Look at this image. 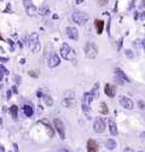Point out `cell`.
<instances>
[{"mask_svg":"<svg viewBox=\"0 0 145 152\" xmlns=\"http://www.w3.org/2000/svg\"><path fill=\"white\" fill-rule=\"evenodd\" d=\"M28 46L33 53H38L40 51V41L38 33H31L28 37Z\"/></svg>","mask_w":145,"mask_h":152,"instance_id":"1","label":"cell"},{"mask_svg":"<svg viewBox=\"0 0 145 152\" xmlns=\"http://www.w3.org/2000/svg\"><path fill=\"white\" fill-rule=\"evenodd\" d=\"M85 54L87 58L89 59H94L97 58V56H98V46L93 42H87L85 45Z\"/></svg>","mask_w":145,"mask_h":152,"instance_id":"2","label":"cell"},{"mask_svg":"<svg viewBox=\"0 0 145 152\" xmlns=\"http://www.w3.org/2000/svg\"><path fill=\"white\" fill-rule=\"evenodd\" d=\"M71 20L74 21L75 23L80 24V26H85V24L88 22L89 17H88V15H86L85 12H81V11H75L74 13L71 15Z\"/></svg>","mask_w":145,"mask_h":152,"instance_id":"3","label":"cell"},{"mask_svg":"<svg viewBox=\"0 0 145 152\" xmlns=\"http://www.w3.org/2000/svg\"><path fill=\"white\" fill-rule=\"evenodd\" d=\"M75 104H76L75 94L72 93V92L65 93V97H64L63 100H62V105H63L64 107H72V106H75Z\"/></svg>","mask_w":145,"mask_h":152,"instance_id":"4","label":"cell"},{"mask_svg":"<svg viewBox=\"0 0 145 152\" xmlns=\"http://www.w3.org/2000/svg\"><path fill=\"white\" fill-rule=\"evenodd\" d=\"M61 56L64 59L71 61V59H74V51L71 50V47L68 44H63L61 46Z\"/></svg>","mask_w":145,"mask_h":152,"instance_id":"5","label":"cell"},{"mask_svg":"<svg viewBox=\"0 0 145 152\" xmlns=\"http://www.w3.org/2000/svg\"><path fill=\"white\" fill-rule=\"evenodd\" d=\"M23 5H24V9H26V12L28 16L33 17L38 13V10H36L35 5L33 4L31 0H23Z\"/></svg>","mask_w":145,"mask_h":152,"instance_id":"6","label":"cell"},{"mask_svg":"<svg viewBox=\"0 0 145 152\" xmlns=\"http://www.w3.org/2000/svg\"><path fill=\"white\" fill-rule=\"evenodd\" d=\"M53 124H54V128H56V130L58 132V134H59L61 139L64 140V139H65V128H64V124H63L62 120H59V118H54Z\"/></svg>","mask_w":145,"mask_h":152,"instance_id":"7","label":"cell"},{"mask_svg":"<svg viewBox=\"0 0 145 152\" xmlns=\"http://www.w3.org/2000/svg\"><path fill=\"white\" fill-rule=\"evenodd\" d=\"M106 128V124H105V121L103 118H96L94 123H93V130L96 133H103Z\"/></svg>","mask_w":145,"mask_h":152,"instance_id":"8","label":"cell"},{"mask_svg":"<svg viewBox=\"0 0 145 152\" xmlns=\"http://www.w3.org/2000/svg\"><path fill=\"white\" fill-rule=\"evenodd\" d=\"M120 104H121V106H123L124 109H127V110H132L133 107H134V103H133V100L131 99V98H128V97H120Z\"/></svg>","mask_w":145,"mask_h":152,"instance_id":"9","label":"cell"},{"mask_svg":"<svg viewBox=\"0 0 145 152\" xmlns=\"http://www.w3.org/2000/svg\"><path fill=\"white\" fill-rule=\"evenodd\" d=\"M61 64V58L57 56V54H51L50 57H48V59H47V65H48V68H56V66H58Z\"/></svg>","mask_w":145,"mask_h":152,"instance_id":"10","label":"cell"},{"mask_svg":"<svg viewBox=\"0 0 145 152\" xmlns=\"http://www.w3.org/2000/svg\"><path fill=\"white\" fill-rule=\"evenodd\" d=\"M67 35H68L69 39H71V40H78L79 39L78 29L74 28V27H68L67 28Z\"/></svg>","mask_w":145,"mask_h":152,"instance_id":"11","label":"cell"},{"mask_svg":"<svg viewBox=\"0 0 145 152\" xmlns=\"http://www.w3.org/2000/svg\"><path fill=\"white\" fill-rule=\"evenodd\" d=\"M104 92H105L106 96H108V97H110V98L115 97V94H116V89H115V87L111 86V85H109V83L105 85V87H104Z\"/></svg>","mask_w":145,"mask_h":152,"instance_id":"12","label":"cell"},{"mask_svg":"<svg viewBox=\"0 0 145 152\" xmlns=\"http://www.w3.org/2000/svg\"><path fill=\"white\" fill-rule=\"evenodd\" d=\"M108 124H109V130H110V134L111 135H117V127H116L115 121L113 118H109Z\"/></svg>","mask_w":145,"mask_h":152,"instance_id":"13","label":"cell"},{"mask_svg":"<svg viewBox=\"0 0 145 152\" xmlns=\"http://www.w3.org/2000/svg\"><path fill=\"white\" fill-rule=\"evenodd\" d=\"M87 151H89V152H97L98 151V145L94 140L87 141Z\"/></svg>","mask_w":145,"mask_h":152,"instance_id":"14","label":"cell"},{"mask_svg":"<svg viewBox=\"0 0 145 152\" xmlns=\"http://www.w3.org/2000/svg\"><path fill=\"white\" fill-rule=\"evenodd\" d=\"M94 27H96V30L98 34H102L103 33V29H104V22L102 20H96L94 21Z\"/></svg>","mask_w":145,"mask_h":152,"instance_id":"15","label":"cell"},{"mask_svg":"<svg viewBox=\"0 0 145 152\" xmlns=\"http://www.w3.org/2000/svg\"><path fill=\"white\" fill-rule=\"evenodd\" d=\"M23 112L27 117H31L33 113H34V109L30 106V105H24L23 106Z\"/></svg>","mask_w":145,"mask_h":152,"instance_id":"16","label":"cell"},{"mask_svg":"<svg viewBox=\"0 0 145 152\" xmlns=\"http://www.w3.org/2000/svg\"><path fill=\"white\" fill-rule=\"evenodd\" d=\"M105 147L108 148V150H115L116 148V141L114 140V139H109V140H106L105 141Z\"/></svg>","mask_w":145,"mask_h":152,"instance_id":"17","label":"cell"},{"mask_svg":"<svg viewBox=\"0 0 145 152\" xmlns=\"http://www.w3.org/2000/svg\"><path fill=\"white\" fill-rule=\"evenodd\" d=\"M114 80H115V82L117 83V85H120V86H122L126 81H124V79L123 77H121L120 75H117V74H115V76H114Z\"/></svg>","mask_w":145,"mask_h":152,"instance_id":"18","label":"cell"},{"mask_svg":"<svg viewBox=\"0 0 145 152\" xmlns=\"http://www.w3.org/2000/svg\"><path fill=\"white\" fill-rule=\"evenodd\" d=\"M115 74H117V75H120V76H121V77H123L126 82H130V81H131V80H128V77L126 76V74H124L121 69H119V68H117V69H115Z\"/></svg>","mask_w":145,"mask_h":152,"instance_id":"19","label":"cell"},{"mask_svg":"<svg viewBox=\"0 0 145 152\" xmlns=\"http://www.w3.org/2000/svg\"><path fill=\"white\" fill-rule=\"evenodd\" d=\"M39 15H41V16H46V15H48L50 13V9L48 7H46V6H41L40 9H39Z\"/></svg>","mask_w":145,"mask_h":152,"instance_id":"20","label":"cell"},{"mask_svg":"<svg viewBox=\"0 0 145 152\" xmlns=\"http://www.w3.org/2000/svg\"><path fill=\"white\" fill-rule=\"evenodd\" d=\"M99 111H100V113H103V115H106V113L109 112L108 106H106L105 103H102V104H100V106H99Z\"/></svg>","mask_w":145,"mask_h":152,"instance_id":"21","label":"cell"},{"mask_svg":"<svg viewBox=\"0 0 145 152\" xmlns=\"http://www.w3.org/2000/svg\"><path fill=\"white\" fill-rule=\"evenodd\" d=\"M44 100H45V104L47 106H52L53 100H52V97L51 96H44Z\"/></svg>","mask_w":145,"mask_h":152,"instance_id":"22","label":"cell"},{"mask_svg":"<svg viewBox=\"0 0 145 152\" xmlns=\"http://www.w3.org/2000/svg\"><path fill=\"white\" fill-rule=\"evenodd\" d=\"M10 111H11V113H12V117L16 120V118H17V112H18V107H17L16 105H13V106H11V107H10Z\"/></svg>","mask_w":145,"mask_h":152,"instance_id":"23","label":"cell"},{"mask_svg":"<svg viewBox=\"0 0 145 152\" xmlns=\"http://www.w3.org/2000/svg\"><path fill=\"white\" fill-rule=\"evenodd\" d=\"M6 74H9V71L1 65V64H0V81H1L3 80V77H4V75H6Z\"/></svg>","mask_w":145,"mask_h":152,"instance_id":"24","label":"cell"},{"mask_svg":"<svg viewBox=\"0 0 145 152\" xmlns=\"http://www.w3.org/2000/svg\"><path fill=\"white\" fill-rule=\"evenodd\" d=\"M109 3V0H98V5L99 6H105Z\"/></svg>","mask_w":145,"mask_h":152,"instance_id":"25","label":"cell"},{"mask_svg":"<svg viewBox=\"0 0 145 152\" xmlns=\"http://www.w3.org/2000/svg\"><path fill=\"white\" fill-rule=\"evenodd\" d=\"M126 54L128 56V57H131V58L133 57V53H132V52H130V50H126Z\"/></svg>","mask_w":145,"mask_h":152,"instance_id":"26","label":"cell"},{"mask_svg":"<svg viewBox=\"0 0 145 152\" xmlns=\"http://www.w3.org/2000/svg\"><path fill=\"white\" fill-rule=\"evenodd\" d=\"M9 59L7 58H1V57H0V62H1V63H6Z\"/></svg>","mask_w":145,"mask_h":152,"instance_id":"27","label":"cell"},{"mask_svg":"<svg viewBox=\"0 0 145 152\" xmlns=\"http://www.w3.org/2000/svg\"><path fill=\"white\" fill-rule=\"evenodd\" d=\"M9 10H11V5H10V4H9V5H7V7H6V10H5V11H4V12H7V11H9Z\"/></svg>","mask_w":145,"mask_h":152,"instance_id":"28","label":"cell"},{"mask_svg":"<svg viewBox=\"0 0 145 152\" xmlns=\"http://www.w3.org/2000/svg\"><path fill=\"white\" fill-rule=\"evenodd\" d=\"M13 147H15V151H18V147H17V144H15V145H13Z\"/></svg>","mask_w":145,"mask_h":152,"instance_id":"29","label":"cell"},{"mask_svg":"<svg viewBox=\"0 0 145 152\" xmlns=\"http://www.w3.org/2000/svg\"><path fill=\"white\" fill-rule=\"evenodd\" d=\"M81 1L82 0H76V4H81Z\"/></svg>","mask_w":145,"mask_h":152,"instance_id":"30","label":"cell"},{"mask_svg":"<svg viewBox=\"0 0 145 152\" xmlns=\"http://www.w3.org/2000/svg\"><path fill=\"white\" fill-rule=\"evenodd\" d=\"M0 40H1V41L4 40V39H3V36H1V35H0Z\"/></svg>","mask_w":145,"mask_h":152,"instance_id":"31","label":"cell"},{"mask_svg":"<svg viewBox=\"0 0 145 152\" xmlns=\"http://www.w3.org/2000/svg\"><path fill=\"white\" fill-rule=\"evenodd\" d=\"M0 124H1V118H0Z\"/></svg>","mask_w":145,"mask_h":152,"instance_id":"32","label":"cell"},{"mask_svg":"<svg viewBox=\"0 0 145 152\" xmlns=\"http://www.w3.org/2000/svg\"><path fill=\"white\" fill-rule=\"evenodd\" d=\"M144 45H145V40H144Z\"/></svg>","mask_w":145,"mask_h":152,"instance_id":"33","label":"cell"}]
</instances>
